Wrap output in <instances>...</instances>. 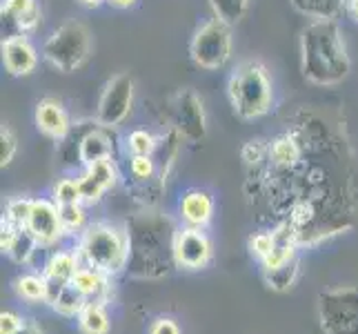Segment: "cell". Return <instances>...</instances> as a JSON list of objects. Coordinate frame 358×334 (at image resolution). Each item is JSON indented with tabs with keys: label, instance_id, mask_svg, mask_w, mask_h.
Masks as SVG:
<instances>
[{
	"label": "cell",
	"instance_id": "ffe728a7",
	"mask_svg": "<svg viewBox=\"0 0 358 334\" xmlns=\"http://www.w3.org/2000/svg\"><path fill=\"white\" fill-rule=\"evenodd\" d=\"M209 7H212L216 18H220L231 27V25H236L245 18L250 0H209Z\"/></svg>",
	"mask_w": 358,
	"mask_h": 334
},
{
	"label": "cell",
	"instance_id": "d590c367",
	"mask_svg": "<svg viewBox=\"0 0 358 334\" xmlns=\"http://www.w3.org/2000/svg\"><path fill=\"white\" fill-rule=\"evenodd\" d=\"M18 225L16 223H11L9 218H3V225H0V247H3V252H9L11 245H14L16 237H18Z\"/></svg>",
	"mask_w": 358,
	"mask_h": 334
},
{
	"label": "cell",
	"instance_id": "7402d4cb",
	"mask_svg": "<svg viewBox=\"0 0 358 334\" xmlns=\"http://www.w3.org/2000/svg\"><path fill=\"white\" fill-rule=\"evenodd\" d=\"M16 292L22 296L24 301H45L47 296V283L45 277H34L27 274L16 281Z\"/></svg>",
	"mask_w": 358,
	"mask_h": 334
},
{
	"label": "cell",
	"instance_id": "9c48e42d",
	"mask_svg": "<svg viewBox=\"0 0 358 334\" xmlns=\"http://www.w3.org/2000/svg\"><path fill=\"white\" fill-rule=\"evenodd\" d=\"M27 230L36 237L41 245H52L60 239V234L65 232L63 221H60V209L56 201L36 199L31 216L27 221Z\"/></svg>",
	"mask_w": 358,
	"mask_h": 334
},
{
	"label": "cell",
	"instance_id": "484cf974",
	"mask_svg": "<svg viewBox=\"0 0 358 334\" xmlns=\"http://www.w3.org/2000/svg\"><path fill=\"white\" fill-rule=\"evenodd\" d=\"M90 174L103 185L105 190H112L116 185V167L112 163V158H103V160H96V163L87 165Z\"/></svg>",
	"mask_w": 358,
	"mask_h": 334
},
{
	"label": "cell",
	"instance_id": "f1b7e54d",
	"mask_svg": "<svg viewBox=\"0 0 358 334\" xmlns=\"http://www.w3.org/2000/svg\"><path fill=\"white\" fill-rule=\"evenodd\" d=\"M60 209V221H63V228L73 232V230H80L85 225V212L80 203H73V205H58Z\"/></svg>",
	"mask_w": 358,
	"mask_h": 334
},
{
	"label": "cell",
	"instance_id": "2e32d148",
	"mask_svg": "<svg viewBox=\"0 0 358 334\" xmlns=\"http://www.w3.org/2000/svg\"><path fill=\"white\" fill-rule=\"evenodd\" d=\"M73 286H76L85 296H87V301H96L101 303L98 299L107 294V279L103 272H98L94 267H78L76 277H73Z\"/></svg>",
	"mask_w": 358,
	"mask_h": 334
},
{
	"label": "cell",
	"instance_id": "d6986e66",
	"mask_svg": "<svg viewBox=\"0 0 358 334\" xmlns=\"http://www.w3.org/2000/svg\"><path fill=\"white\" fill-rule=\"evenodd\" d=\"M87 303H90L87 296H85L76 286H73V283H67L65 290L60 292V296H58L52 307L63 316H76V314L83 312V307Z\"/></svg>",
	"mask_w": 358,
	"mask_h": 334
},
{
	"label": "cell",
	"instance_id": "83f0119b",
	"mask_svg": "<svg viewBox=\"0 0 358 334\" xmlns=\"http://www.w3.org/2000/svg\"><path fill=\"white\" fill-rule=\"evenodd\" d=\"M78 188H80L83 201H87V203H98V201H101V196L107 192L103 185L90 174V172H85V174L78 179Z\"/></svg>",
	"mask_w": 358,
	"mask_h": 334
},
{
	"label": "cell",
	"instance_id": "ac0fdd59",
	"mask_svg": "<svg viewBox=\"0 0 358 334\" xmlns=\"http://www.w3.org/2000/svg\"><path fill=\"white\" fill-rule=\"evenodd\" d=\"M78 326L83 334H107L109 330V319L101 303L90 301L78 314Z\"/></svg>",
	"mask_w": 358,
	"mask_h": 334
},
{
	"label": "cell",
	"instance_id": "277c9868",
	"mask_svg": "<svg viewBox=\"0 0 358 334\" xmlns=\"http://www.w3.org/2000/svg\"><path fill=\"white\" fill-rule=\"evenodd\" d=\"M92 39L83 22L69 20L49 36L43 45V58L54 69L69 74L80 69L90 60Z\"/></svg>",
	"mask_w": 358,
	"mask_h": 334
},
{
	"label": "cell",
	"instance_id": "5bb4252c",
	"mask_svg": "<svg viewBox=\"0 0 358 334\" xmlns=\"http://www.w3.org/2000/svg\"><path fill=\"white\" fill-rule=\"evenodd\" d=\"M289 3L299 14L312 20H336L348 7V0H289Z\"/></svg>",
	"mask_w": 358,
	"mask_h": 334
},
{
	"label": "cell",
	"instance_id": "e0dca14e",
	"mask_svg": "<svg viewBox=\"0 0 358 334\" xmlns=\"http://www.w3.org/2000/svg\"><path fill=\"white\" fill-rule=\"evenodd\" d=\"M78 256L69 254V252H56L45 265V277L47 279H56L63 283H71L73 277L78 272Z\"/></svg>",
	"mask_w": 358,
	"mask_h": 334
},
{
	"label": "cell",
	"instance_id": "5b68a950",
	"mask_svg": "<svg viewBox=\"0 0 358 334\" xmlns=\"http://www.w3.org/2000/svg\"><path fill=\"white\" fill-rule=\"evenodd\" d=\"M192 60L203 69H220L231 56V29L220 18H212L196 29L189 43Z\"/></svg>",
	"mask_w": 358,
	"mask_h": 334
},
{
	"label": "cell",
	"instance_id": "3957f363",
	"mask_svg": "<svg viewBox=\"0 0 358 334\" xmlns=\"http://www.w3.org/2000/svg\"><path fill=\"white\" fill-rule=\"evenodd\" d=\"M129 254V243L125 232L107 223H96L87 228L80 241V258L103 274H116L125 265Z\"/></svg>",
	"mask_w": 358,
	"mask_h": 334
},
{
	"label": "cell",
	"instance_id": "ba28073f",
	"mask_svg": "<svg viewBox=\"0 0 358 334\" xmlns=\"http://www.w3.org/2000/svg\"><path fill=\"white\" fill-rule=\"evenodd\" d=\"M174 258L176 263L187 270H199L212 258V243L201 228H185L174 239Z\"/></svg>",
	"mask_w": 358,
	"mask_h": 334
},
{
	"label": "cell",
	"instance_id": "ab89813d",
	"mask_svg": "<svg viewBox=\"0 0 358 334\" xmlns=\"http://www.w3.org/2000/svg\"><path fill=\"white\" fill-rule=\"evenodd\" d=\"M107 3H112V5L118 7V9H127V7L136 5V0H107Z\"/></svg>",
	"mask_w": 358,
	"mask_h": 334
},
{
	"label": "cell",
	"instance_id": "1f68e13d",
	"mask_svg": "<svg viewBox=\"0 0 358 334\" xmlns=\"http://www.w3.org/2000/svg\"><path fill=\"white\" fill-rule=\"evenodd\" d=\"M131 174L141 181H147L154 176L156 165H154V158L152 156H141V154H134L131 156Z\"/></svg>",
	"mask_w": 358,
	"mask_h": 334
},
{
	"label": "cell",
	"instance_id": "7c38bea8",
	"mask_svg": "<svg viewBox=\"0 0 358 334\" xmlns=\"http://www.w3.org/2000/svg\"><path fill=\"white\" fill-rule=\"evenodd\" d=\"M212 212H214V201L207 192L192 190L180 199V216L192 228H203L212 218Z\"/></svg>",
	"mask_w": 358,
	"mask_h": 334
},
{
	"label": "cell",
	"instance_id": "7bdbcfd3",
	"mask_svg": "<svg viewBox=\"0 0 358 334\" xmlns=\"http://www.w3.org/2000/svg\"><path fill=\"white\" fill-rule=\"evenodd\" d=\"M80 3L85 5V7H98L103 3V0H80Z\"/></svg>",
	"mask_w": 358,
	"mask_h": 334
},
{
	"label": "cell",
	"instance_id": "f546056e",
	"mask_svg": "<svg viewBox=\"0 0 358 334\" xmlns=\"http://www.w3.org/2000/svg\"><path fill=\"white\" fill-rule=\"evenodd\" d=\"M294 274H296V261H294V258H292L289 263L280 265L276 270H267V279H269V283L276 290H285L289 283L294 281Z\"/></svg>",
	"mask_w": 358,
	"mask_h": 334
},
{
	"label": "cell",
	"instance_id": "4fadbf2b",
	"mask_svg": "<svg viewBox=\"0 0 358 334\" xmlns=\"http://www.w3.org/2000/svg\"><path fill=\"white\" fill-rule=\"evenodd\" d=\"M114 154V147H112V141H109V136L103 132V130H90L87 134L80 139V145H78V158L80 163L87 167L96 160H103V158H112Z\"/></svg>",
	"mask_w": 358,
	"mask_h": 334
},
{
	"label": "cell",
	"instance_id": "836d02e7",
	"mask_svg": "<svg viewBox=\"0 0 358 334\" xmlns=\"http://www.w3.org/2000/svg\"><path fill=\"white\" fill-rule=\"evenodd\" d=\"M269 150L263 145V141H250L245 147H243V160L247 165H258L265 160V154Z\"/></svg>",
	"mask_w": 358,
	"mask_h": 334
},
{
	"label": "cell",
	"instance_id": "30bf717a",
	"mask_svg": "<svg viewBox=\"0 0 358 334\" xmlns=\"http://www.w3.org/2000/svg\"><path fill=\"white\" fill-rule=\"evenodd\" d=\"M3 63L11 76H27L38 65V54L27 36L14 34L3 43Z\"/></svg>",
	"mask_w": 358,
	"mask_h": 334
},
{
	"label": "cell",
	"instance_id": "74e56055",
	"mask_svg": "<svg viewBox=\"0 0 358 334\" xmlns=\"http://www.w3.org/2000/svg\"><path fill=\"white\" fill-rule=\"evenodd\" d=\"M22 328V321L16 312H3L0 314V334H16Z\"/></svg>",
	"mask_w": 358,
	"mask_h": 334
},
{
	"label": "cell",
	"instance_id": "cb8c5ba5",
	"mask_svg": "<svg viewBox=\"0 0 358 334\" xmlns=\"http://www.w3.org/2000/svg\"><path fill=\"white\" fill-rule=\"evenodd\" d=\"M54 201L58 205H73V203H80L83 196H80V188H78V179H63L56 183L54 188Z\"/></svg>",
	"mask_w": 358,
	"mask_h": 334
},
{
	"label": "cell",
	"instance_id": "d4e9b609",
	"mask_svg": "<svg viewBox=\"0 0 358 334\" xmlns=\"http://www.w3.org/2000/svg\"><path fill=\"white\" fill-rule=\"evenodd\" d=\"M127 145H129L131 154H141V156H152L154 150L158 147L156 136L150 134L147 130H136V132H131L129 139H127Z\"/></svg>",
	"mask_w": 358,
	"mask_h": 334
},
{
	"label": "cell",
	"instance_id": "8fae6325",
	"mask_svg": "<svg viewBox=\"0 0 358 334\" xmlns=\"http://www.w3.org/2000/svg\"><path fill=\"white\" fill-rule=\"evenodd\" d=\"M36 127L43 132L49 139H65L69 134V116L63 107V103L56 101V98H43V101L36 105Z\"/></svg>",
	"mask_w": 358,
	"mask_h": 334
},
{
	"label": "cell",
	"instance_id": "b9f144b4",
	"mask_svg": "<svg viewBox=\"0 0 358 334\" xmlns=\"http://www.w3.org/2000/svg\"><path fill=\"white\" fill-rule=\"evenodd\" d=\"M348 9L354 18H358V0H348Z\"/></svg>",
	"mask_w": 358,
	"mask_h": 334
},
{
	"label": "cell",
	"instance_id": "e575fe53",
	"mask_svg": "<svg viewBox=\"0 0 358 334\" xmlns=\"http://www.w3.org/2000/svg\"><path fill=\"white\" fill-rule=\"evenodd\" d=\"M314 205L307 203V201H301L292 207V225H307L312 218H314Z\"/></svg>",
	"mask_w": 358,
	"mask_h": 334
},
{
	"label": "cell",
	"instance_id": "9a60e30c",
	"mask_svg": "<svg viewBox=\"0 0 358 334\" xmlns=\"http://www.w3.org/2000/svg\"><path fill=\"white\" fill-rule=\"evenodd\" d=\"M269 158L274 160L276 167L289 169L301 160V145L292 134H282L269 145Z\"/></svg>",
	"mask_w": 358,
	"mask_h": 334
},
{
	"label": "cell",
	"instance_id": "6da1fadb",
	"mask_svg": "<svg viewBox=\"0 0 358 334\" xmlns=\"http://www.w3.org/2000/svg\"><path fill=\"white\" fill-rule=\"evenodd\" d=\"M350 56L345 49L338 20H312L301 36V69L314 85H338L350 74Z\"/></svg>",
	"mask_w": 358,
	"mask_h": 334
},
{
	"label": "cell",
	"instance_id": "7a4b0ae2",
	"mask_svg": "<svg viewBox=\"0 0 358 334\" xmlns=\"http://www.w3.org/2000/svg\"><path fill=\"white\" fill-rule=\"evenodd\" d=\"M227 96L234 111L241 118L252 120L265 116L271 109V103H274V88H271L265 65L258 63V60L238 63L229 76Z\"/></svg>",
	"mask_w": 358,
	"mask_h": 334
},
{
	"label": "cell",
	"instance_id": "4316f807",
	"mask_svg": "<svg viewBox=\"0 0 358 334\" xmlns=\"http://www.w3.org/2000/svg\"><path fill=\"white\" fill-rule=\"evenodd\" d=\"M18 150V139L16 134L11 132V127L3 125V132H0V165L7 167L16 156Z\"/></svg>",
	"mask_w": 358,
	"mask_h": 334
},
{
	"label": "cell",
	"instance_id": "44dd1931",
	"mask_svg": "<svg viewBox=\"0 0 358 334\" xmlns=\"http://www.w3.org/2000/svg\"><path fill=\"white\" fill-rule=\"evenodd\" d=\"M41 243L36 241V237L34 234L27 230V228H20L18 230V237H16V241H14V245H11V250L7 252L11 258H14L16 263H27L29 258H31V254H34V250L38 247Z\"/></svg>",
	"mask_w": 358,
	"mask_h": 334
},
{
	"label": "cell",
	"instance_id": "f35d334b",
	"mask_svg": "<svg viewBox=\"0 0 358 334\" xmlns=\"http://www.w3.org/2000/svg\"><path fill=\"white\" fill-rule=\"evenodd\" d=\"M150 334H180V330L171 319H158L152 326Z\"/></svg>",
	"mask_w": 358,
	"mask_h": 334
},
{
	"label": "cell",
	"instance_id": "d6a6232c",
	"mask_svg": "<svg viewBox=\"0 0 358 334\" xmlns=\"http://www.w3.org/2000/svg\"><path fill=\"white\" fill-rule=\"evenodd\" d=\"M250 247L256 256L265 258L271 250H274V232H261V234H254L250 239Z\"/></svg>",
	"mask_w": 358,
	"mask_h": 334
},
{
	"label": "cell",
	"instance_id": "4dcf8cb0",
	"mask_svg": "<svg viewBox=\"0 0 358 334\" xmlns=\"http://www.w3.org/2000/svg\"><path fill=\"white\" fill-rule=\"evenodd\" d=\"M41 18H43V11H41V5L36 3L29 11H24V14L20 18H16V27L20 34H31L38 29V25H41Z\"/></svg>",
	"mask_w": 358,
	"mask_h": 334
},
{
	"label": "cell",
	"instance_id": "52a82bcc",
	"mask_svg": "<svg viewBox=\"0 0 358 334\" xmlns=\"http://www.w3.org/2000/svg\"><path fill=\"white\" fill-rule=\"evenodd\" d=\"M171 120H174V132L180 139L199 143L207 134V120L203 101L196 96L194 90H178L171 98Z\"/></svg>",
	"mask_w": 358,
	"mask_h": 334
},
{
	"label": "cell",
	"instance_id": "60d3db41",
	"mask_svg": "<svg viewBox=\"0 0 358 334\" xmlns=\"http://www.w3.org/2000/svg\"><path fill=\"white\" fill-rule=\"evenodd\" d=\"M16 334H43L38 328H34V326H22Z\"/></svg>",
	"mask_w": 358,
	"mask_h": 334
},
{
	"label": "cell",
	"instance_id": "8d00e7d4",
	"mask_svg": "<svg viewBox=\"0 0 358 334\" xmlns=\"http://www.w3.org/2000/svg\"><path fill=\"white\" fill-rule=\"evenodd\" d=\"M36 5V0H5L3 5V14H7L9 18H20L24 11H29Z\"/></svg>",
	"mask_w": 358,
	"mask_h": 334
},
{
	"label": "cell",
	"instance_id": "603a6c76",
	"mask_svg": "<svg viewBox=\"0 0 358 334\" xmlns=\"http://www.w3.org/2000/svg\"><path fill=\"white\" fill-rule=\"evenodd\" d=\"M31 209H34V201L31 199H24V196H18V199H11L7 203V214H5V218H9L11 223H16L18 228H27V221L31 216Z\"/></svg>",
	"mask_w": 358,
	"mask_h": 334
},
{
	"label": "cell",
	"instance_id": "8992f818",
	"mask_svg": "<svg viewBox=\"0 0 358 334\" xmlns=\"http://www.w3.org/2000/svg\"><path fill=\"white\" fill-rule=\"evenodd\" d=\"M134 105V81L129 74H116L105 85L101 101L96 107V123L105 130L118 127L125 123Z\"/></svg>",
	"mask_w": 358,
	"mask_h": 334
}]
</instances>
